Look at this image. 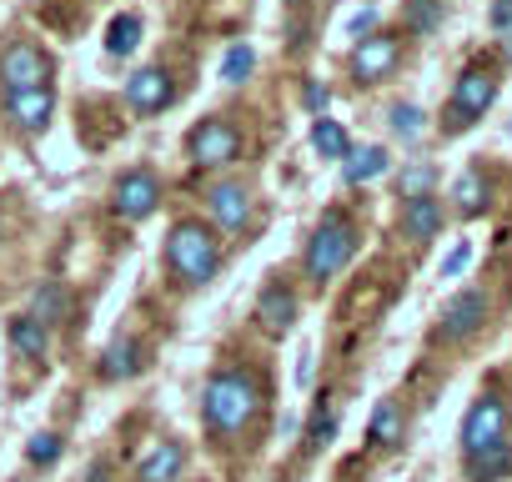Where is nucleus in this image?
Segmentation results:
<instances>
[{
    "instance_id": "obj_1",
    "label": "nucleus",
    "mask_w": 512,
    "mask_h": 482,
    "mask_svg": "<svg viewBox=\"0 0 512 482\" xmlns=\"http://www.w3.org/2000/svg\"><path fill=\"white\" fill-rule=\"evenodd\" d=\"M467 482H502L512 472V407L502 392H482L462 417Z\"/></svg>"
},
{
    "instance_id": "obj_2",
    "label": "nucleus",
    "mask_w": 512,
    "mask_h": 482,
    "mask_svg": "<svg viewBox=\"0 0 512 482\" xmlns=\"http://www.w3.org/2000/svg\"><path fill=\"white\" fill-rule=\"evenodd\" d=\"M262 407H267V387H262V377L246 372V367H221V372L206 382L201 422H206L211 437L236 442L256 417H262Z\"/></svg>"
},
{
    "instance_id": "obj_3",
    "label": "nucleus",
    "mask_w": 512,
    "mask_h": 482,
    "mask_svg": "<svg viewBox=\"0 0 512 482\" xmlns=\"http://www.w3.org/2000/svg\"><path fill=\"white\" fill-rule=\"evenodd\" d=\"M166 267L186 282V287H206L221 272V247L206 231V221H176L166 236Z\"/></svg>"
},
{
    "instance_id": "obj_4",
    "label": "nucleus",
    "mask_w": 512,
    "mask_h": 482,
    "mask_svg": "<svg viewBox=\"0 0 512 482\" xmlns=\"http://www.w3.org/2000/svg\"><path fill=\"white\" fill-rule=\"evenodd\" d=\"M352 257H357V226L347 221V211H327L322 226L312 231V247H307V277L322 287V282H332Z\"/></svg>"
},
{
    "instance_id": "obj_5",
    "label": "nucleus",
    "mask_w": 512,
    "mask_h": 482,
    "mask_svg": "<svg viewBox=\"0 0 512 482\" xmlns=\"http://www.w3.org/2000/svg\"><path fill=\"white\" fill-rule=\"evenodd\" d=\"M492 101H497V71H492V66H467V71L457 76L452 96H447L442 131H447V136H457V131L477 126V121L487 116V106H492Z\"/></svg>"
},
{
    "instance_id": "obj_6",
    "label": "nucleus",
    "mask_w": 512,
    "mask_h": 482,
    "mask_svg": "<svg viewBox=\"0 0 512 482\" xmlns=\"http://www.w3.org/2000/svg\"><path fill=\"white\" fill-rule=\"evenodd\" d=\"M186 156H191L196 166H231V161L241 156V131H236L231 121L211 116V121H201V126L186 136Z\"/></svg>"
},
{
    "instance_id": "obj_7",
    "label": "nucleus",
    "mask_w": 512,
    "mask_h": 482,
    "mask_svg": "<svg viewBox=\"0 0 512 482\" xmlns=\"http://www.w3.org/2000/svg\"><path fill=\"white\" fill-rule=\"evenodd\" d=\"M0 86H6V96L11 91H41V86H51V56L36 51L31 41H16L6 56H0Z\"/></svg>"
},
{
    "instance_id": "obj_8",
    "label": "nucleus",
    "mask_w": 512,
    "mask_h": 482,
    "mask_svg": "<svg viewBox=\"0 0 512 482\" xmlns=\"http://www.w3.org/2000/svg\"><path fill=\"white\" fill-rule=\"evenodd\" d=\"M482 322H487V292L467 287V292H457V297L447 302L437 337H442V342H467V337H472V332H477Z\"/></svg>"
},
{
    "instance_id": "obj_9",
    "label": "nucleus",
    "mask_w": 512,
    "mask_h": 482,
    "mask_svg": "<svg viewBox=\"0 0 512 482\" xmlns=\"http://www.w3.org/2000/svg\"><path fill=\"white\" fill-rule=\"evenodd\" d=\"M156 206H161V181H156V171H126V176L116 181V211H121L126 221H146Z\"/></svg>"
},
{
    "instance_id": "obj_10",
    "label": "nucleus",
    "mask_w": 512,
    "mask_h": 482,
    "mask_svg": "<svg viewBox=\"0 0 512 482\" xmlns=\"http://www.w3.org/2000/svg\"><path fill=\"white\" fill-rule=\"evenodd\" d=\"M397 56H402L397 36H362L357 51H352V76H357L362 86H367V81H382V76L397 71Z\"/></svg>"
},
{
    "instance_id": "obj_11",
    "label": "nucleus",
    "mask_w": 512,
    "mask_h": 482,
    "mask_svg": "<svg viewBox=\"0 0 512 482\" xmlns=\"http://www.w3.org/2000/svg\"><path fill=\"white\" fill-rule=\"evenodd\" d=\"M171 76L161 71V66H146V71H136L131 81H126V106L136 111V116H151V111H166L171 106Z\"/></svg>"
},
{
    "instance_id": "obj_12",
    "label": "nucleus",
    "mask_w": 512,
    "mask_h": 482,
    "mask_svg": "<svg viewBox=\"0 0 512 482\" xmlns=\"http://www.w3.org/2000/svg\"><path fill=\"white\" fill-rule=\"evenodd\" d=\"M51 111H56V96H51V86H41V91H11L6 96V116L16 121V131H46L51 126Z\"/></svg>"
},
{
    "instance_id": "obj_13",
    "label": "nucleus",
    "mask_w": 512,
    "mask_h": 482,
    "mask_svg": "<svg viewBox=\"0 0 512 482\" xmlns=\"http://www.w3.org/2000/svg\"><path fill=\"white\" fill-rule=\"evenodd\" d=\"M206 206H211V216H216L226 231H241V226L251 221V191H246L241 181H216V186L206 191Z\"/></svg>"
},
{
    "instance_id": "obj_14",
    "label": "nucleus",
    "mask_w": 512,
    "mask_h": 482,
    "mask_svg": "<svg viewBox=\"0 0 512 482\" xmlns=\"http://www.w3.org/2000/svg\"><path fill=\"white\" fill-rule=\"evenodd\" d=\"M256 322H262L272 337H287L292 322H297V297H292L282 282H272L262 297H256Z\"/></svg>"
},
{
    "instance_id": "obj_15",
    "label": "nucleus",
    "mask_w": 512,
    "mask_h": 482,
    "mask_svg": "<svg viewBox=\"0 0 512 482\" xmlns=\"http://www.w3.org/2000/svg\"><path fill=\"white\" fill-rule=\"evenodd\" d=\"M437 231H442V206H437V196H417V201L402 206V236L432 241Z\"/></svg>"
},
{
    "instance_id": "obj_16",
    "label": "nucleus",
    "mask_w": 512,
    "mask_h": 482,
    "mask_svg": "<svg viewBox=\"0 0 512 482\" xmlns=\"http://www.w3.org/2000/svg\"><path fill=\"white\" fill-rule=\"evenodd\" d=\"M181 467H186V447H181V442H156L136 477H141V482H176Z\"/></svg>"
},
{
    "instance_id": "obj_17",
    "label": "nucleus",
    "mask_w": 512,
    "mask_h": 482,
    "mask_svg": "<svg viewBox=\"0 0 512 482\" xmlns=\"http://www.w3.org/2000/svg\"><path fill=\"white\" fill-rule=\"evenodd\" d=\"M141 367H146V357H141V342H131V337H116V342L106 347V357H101V377H106V382L136 377Z\"/></svg>"
},
{
    "instance_id": "obj_18",
    "label": "nucleus",
    "mask_w": 512,
    "mask_h": 482,
    "mask_svg": "<svg viewBox=\"0 0 512 482\" xmlns=\"http://www.w3.org/2000/svg\"><path fill=\"white\" fill-rule=\"evenodd\" d=\"M387 166H392L387 146H362V151H347V161H342V176H347V186H362V181H377Z\"/></svg>"
},
{
    "instance_id": "obj_19",
    "label": "nucleus",
    "mask_w": 512,
    "mask_h": 482,
    "mask_svg": "<svg viewBox=\"0 0 512 482\" xmlns=\"http://www.w3.org/2000/svg\"><path fill=\"white\" fill-rule=\"evenodd\" d=\"M11 347H16L21 357L46 362V357H51V327H41V322L26 312V317H16V322H11Z\"/></svg>"
},
{
    "instance_id": "obj_20",
    "label": "nucleus",
    "mask_w": 512,
    "mask_h": 482,
    "mask_svg": "<svg viewBox=\"0 0 512 482\" xmlns=\"http://www.w3.org/2000/svg\"><path fill=\"white\" fill-rule=\"evenodd\" d=\"M367 437L377 442V447H402V437H407V417H402V407L387 397V402H377V412H372V427H367Z\"/></svg>"
},
{
    "instance_id": "obj_21",
    "label": "nucleus",
    "mask_w": 512,
    "mask_h": 482,
    "mask_svg": "<svg viewBox=\"0 0 512 482\" xmlns=\"http://www.w3.org/2000/svg\"><path fill=\"white\" fill-rule=\"evenodd\" d=\"M452 196H457V211L462 216H482L487 211V176L482 171H462L457 186H452Z\"/></svg>"
},
{
    "instance_id": "obj_22",
    "label": "nucleus",
    "mask_w": 512,
    "mask_h": 482,
    "mask_svg": "<svg viewBox=\"0 0 512 482\" xmlns=\"http://www.w3.org/2000/svg\"><path fill=\"white\" fill-rule=\"evenodd\" d=\"M66 307H71V297H66V287H56V282H46V287L36 292V307H31V317H36L41 327H51V322H61V317H66Z\"/></svg>"
},
{
    "instance_id": "obj_23",
    "label": "nucleus",
    "mask_w": 512,
    "mask_h": 482,
    "mask_svg": "<svg viewBox=\"0 0 512 482\" xmlns=\"http://www.w3.org/2000/svg\"><path fill=\"white\" fill-rule=\"evenodd\" d=\"M136 46H141V16H116L111 31H106V51L111 56H126Z\"/></svg>"
},
{
    "instance_id": "obj_24",
    "label": "nucleus",
    "mask_w": 512,
    "mask_h": 482,
    "mask_svg": "<svg viewBox=\"0 0 512 482\" xmlns=\"http://www.w3.org/2000/svg\"><path fill=\"white\" fill-rule=\"evenodd\" d=\"M312 146H317L322 156H332V161H347V151H352V146H347V131H342L337 121H327V116L312 126Z\"/></svg>"
},
{
    "instance_id": "obj_25",
    "label": "nucleus",
    "mask_w": 512,
    "mask_h": 482,
    "mask_svg": "<svg viewBox=\"0 0 512 482\" xmlns=\"http://www.w3.org/2000/svg\"><path fill=\"white\" fill-rule=\"evenodd\" d=\"M442 21V0H407V31L412 36H432Z\"/></svg>"
},
{
    "instance_id": "obj_26",
    "label": "nucleus",
    "mask_w": 512,
    "mask_h": 482,
    "mask_svg": "<svg viewBox=\"0 0 512 482\" xmlns=\"http://www.w3.org/2000/svg\"><path fill=\"white\" fill-rule=\"evenodd\" d=\"M332 437H337V412H332L327 402H317V412H312V422H307V452H322Z\"/></svg>"
},
{
    "instance_id": "obj_27",
    "label": "nucleus",
    "mask_w": 512,
    "mask_h": 482,
    "mask_svg": "<svg viewBox=\"0 0 512 482\" xmlns=\"http://www.w3.org/2000/svg\"><path fill=\"white\" fill-rule=\"evenodd\" d=\"M251 66H256V56H251V46H231V51H226V61H221V81H231V86H241V81L251 76Z\"/></svg>"
},
{
    "instance_id": "obj_28",
    "label": "nucleus",
    "mask_w": 512,
    "mask_h": 482,
    "mask_svg": "<svg viewBox=\"0 0 512 482\" xmlns=\"http://www.w3.org/2000/svg\"><path fill=\"white\" fill-rule=\"evenodd\" d=\"M417 196H432V166L427 161L402 171V201H417Z\"/></svg>"
},
{
    "instance_id": "obj_29",
    "label": "nucleus",
    "mask_w": 512,
    "mask_h": 482,
    "mask_svg": "<svg viewBox=\"0 0 512 482\" xmlns=\"http://www.w3.org/2000/svg\"><path fill=\"white\" fill-rule=\"evenodd\" d=\"M26 457H31L36 467H51V462L61 457V437H56V432H36L31 447H26Z\"/></svg>"
},
{
    "instance_id": "obj_30",
    "label": "nucleus",
    "mask_w": 512,
    "mask_h": 482,
    "mask_svg": "<svg viewBox=\"0 0 512 482\" xmlns=\"http://www.w3.org/2000/svg\"><path fill=\"white\" fill-rule=\"evenodd\" d=\"M392 131H397L402 141H417V136H422V111H417V106H392Z\"/></svg>"
},
{
    "instance_id": "obj_31",
    "label": "nucleus",
    "mask_w": 512,
    "mask_h": 482,
    "mask_svg": "<svg viewBox=\"0 0 512 482\" xmlns=\"http://www.w3.org/2000/svg\"><path fill=\"white\" fill-rule=\"evenodd\" d=\"M467 262H472V247L462 241V247H452V252H447V262H442V277H457V272H462Z\"/></svg>"
},
{
    "instance_id": "obj_32",
    "label": "nucleus",
    "mask_w": 512,
    "mask_h": 482,
    "mask_svg": "<svg viewBox=\"0 0 512 482\" xmlns=\"http://www.w3.org/2000/svg\"><path fill=\"white\" fill-rule=\"evenodd\" d=\"M492 31H502V36H512V0H497V6H492Z\"/></svg>"
},
{
    "instance_id": "obj_33",
    "label": "nucleus",
    "mask_w": 512,
    "mask_h": 482,
    "mask_svg": "<svg viewBox=\"0 0 512 482\" xmlns=\"http://www.w3.org/2000/svg\"><path fill=\"white\" fill-rule=\"evenodd\" d=\"M372 26H377V11H372V6H367V11H357V16L347 21V31H352V36H362V31H372Z\"/></svg>"
},
{
    "instance_id": "obj_34",
    "label": "nucleus",
    "mask_w": 512,
    "mask_h": 482,
    "mask_svg": "<svg viewBox=\"0 0 512 482\" xmlns=\"http://www.w3.org/2000/svg\"><path fill=\"white\" fill-rule=\"evenodd\" d=\"M327 106V86H307V111H322Z\"/></svg>"
},
{
    "instance_id": "obj_35",
    "label": "nucleus",
    "mask_w": 512,
    "mask_h": 482,
    "mask_svg": "<svg viewBox=\"0 0 512 482\" xmlns=\"http://www.w3.org/2000/svg\"><path fill=\"white\" fill-rule=\"evenodd\" d=\"M507 61H512V36H507Z\"/></svg>"
}]
</instances>
